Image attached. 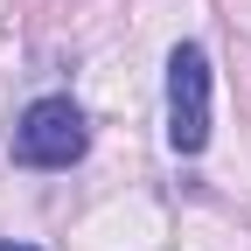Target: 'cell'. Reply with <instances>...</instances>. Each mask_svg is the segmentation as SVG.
Listing matches in <instances>:
<instances>
[{"label": "cell", "instance_id": "1", "mask_svg": "<svg viewBox=\"0 0 251 251\" xmlns=\"http://www.w3.org/2000/svg\"><path fill=\"white\" fill-rule=\"evenodd\" d=\"M84 147H91V126L70 98H35L14 126V161L21 168H70V161H84Z\"/></svg>", "mask_w": 251, "mask_h": 251}, {"label": "cell", "instance_id": "2", "mask_svg": "<svg viewBox=\"0 0 251 251\" xmlns=\"http://www.w3.org/2000/svg\"><path fill=\"white\" fill-rule=\"evenodd\" d=\"M168 147L175 153L209 147V56L196 42H181L168 56Z\"/></svg>", "mask_w": 251, "mask_h": 251}, {"label": "cell", "instance_id": "3", "mask_svg": "<svg viewBox=\"0 0 251 251\" xmlns=\"http://www.w3.org/2000/svg\"><path fill=\"white\" fill-rule=\"evenodd\" d=\"M0 251H35V244H0Z\"/></svg>", "mask_w": 251, "mask_h": 251}]
</instances>
